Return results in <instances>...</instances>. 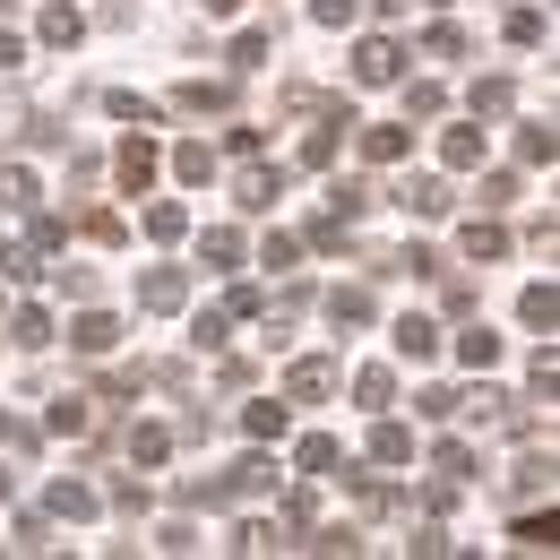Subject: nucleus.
Returning <instances> with one entry per match:
<instances>
[{"instance_id": "f257e3e1", "label": "nucleus", "mask_w": 560, "mask_h": 560, "mask_svg": "<svg viewBox=\"0 0 560 560\" xmlns=\"http://www.w3.org/2000/svg\"><path fill=\"white\" fill-rule=\"evenodd\" d=\"M353 78H362V86H388V78H406V52H397L388 35H362V44H353Z\"/></svg>"}, {"instance_id": "f03ea898", "label": "nucleus", "mask_w": 560, "mask_h": 560, "mask_svg": "<svg viewBox=\"0 0 560 560\" xmlns=\"http://www.w3.org/2000/svg\"><path fill=\"white\" fill-rule=\"evenodd\" d=\"M277 190H284V164H242V173H233L242 215H268V208H277Z\"/></svg>"}, {"instance_id": "7ed1b4c3", "label": "nucleus", "mask_w": 560, "mask_h": 560, "mask_svg": "<svg viewBox=\"0 0 560 560\" xmlns=\"http://www.w3.org/2000/svg\"><path fill=\"white\" fill-rule=\"evenodd\" d=\"M328 388H337V362H328V353H302V362L284 371V397H293V406H319Z\"/></svg>"}, {"instance_id": "20e7f679", "label": "nucleus", "mask_w": 560, "mask_h": 560, "mask_svg": "<svg viewBox=\"0 0 560 560\" xmlns=\"http://www.w3.org/2000/svg\"><path fill=\"white\" fill-rule=\"evenodd\" d=\"M353 139H362V155H371V164H406L415 130H406V121H353Z\"/></svg>"}, {"instance_id": "39448f33", "label": "nucleus", "mask_w": 560, "mask_h": 560, "mask_svg": "<svg viewBox=\"0 0 560 560\" xmlns=\"http://www.w3.org/2000/svg\"><path fill=\"white\" fill-rule=\"evenodd\" d=\"M155 164H164V155H155V139H147V130H130V139H121V155H113L121 190H147V182H155Z\"/></svg>"}, {"instance_id": "423d86ee", "label": "nucleus", "mask_w": 560, "mask_h": 560, "mask_svg": "<svg viewBox=\"0 0 560 560\" xmlns=\"http://www.w3.org/2000/svg\"><path fill=\"white\" fill-rule=\"evenodd\" d=\"M397 208H415L422 224H440V215L457 208V199H448V182H431V173H415V182H406V190H397Z\"/></svg>"}, {"instance_id": "0eeeda50", "label": "nucleus", "mask_w": 560, "mask_h": 560, "mask_svg": "<svg viewBox=\"0 0 560 560\" xmlns=\"http://www.w3.org/2000/svg\"><path fill=\"white\" fill-rule=\"evenodd\" d=\"M139 302H147V311H182V302H190V277H182V268H147Z\"/></svg>"}, {"instance_id": "6e6552de", "label": "nucleus", "mask_w": 560, "mask_h": 560, "mask_svg": "<svg viewBox=\"0 0 560 560\" xmlns=\"http://www.w3.org/2000/svg\"><path fill=\"white\" fill-rule=\"evenodd\" d=\"M371 457H380V466H415V431H406L397 415H380L371 422Z\"/></svg>"}, {"instance_id": "1a4fd4ad", "label": "nucleus", "mask_w": 560, "mask_h": 560, "mask_svg": "<svg viewBox=\"0 0 560 560\" xmlns=\"http://www.w3.org/2000/svg\"><path fill=\"white\" fill-rule=\"evenodd\" d=\"M70 346H78V353H113V346H121V319H113V311H78Z\"/></svg>"}, {"instance_id": "9d476101", "label": "nucleus", "mask_w": 560, "mask_h": 560, "mask_svg": "<svg viewBox=\"0 0 560 560\" xmlns=\"http://www.w3.org/2000/svg\"><path fill=\"white\" fill-rule=\"evenodd\" d=\"M242 431H250V440H259V448H277L284 431H293V415H284L277 397H259V406H242Z\"/></svg>"}, {"instance_id": "9b49d317", "label": "nucleus", "mask_w": 560, "mask_h": 560, "mask_svg": "<svg viewBox=\"0 0 560 560\" xmlns=\"http://www.w3.org/2000/svg\"><path fill=\"white\" fill-rule=\"evenodd\" d=\"M371 311H380L371 284H337V293H328V319H337V328H371Z\"/></svg>"}, {"instance_id": "f8f14e48", "label": "nucleus", "mask_w": 560, "mask_h": 560, "mask_svg": "<svg viewBox=\"0 0 560 560\" xmlns=\"http://www.w3.org/2000/svg\"><path fill=\"white\" fill-rule=\"evenodd\" d=\"M44 509H52V517H70V526H86V517H95L104 500H95L86 483H52V491H44Z\"/></svg>"}, {"instance_id": "ddd939ff", "label": "nucleus", "mask_w": 560, "mask_h": 560, "mask_svg": "<svg viewBox=\"0 0 560 560\" xmlns=\"http://www.w3.org/2000/svg\"><path fill=\"white\" fill-rule=\"evenodd\" d=\"M224 104H233V86H215V78H190V86L173 95V113H190V121H199V113H224Z\"/></svg>"}, {"instance_id": "4468645a", "label": "nucleus", "mask_w": 560, "mask_h": 560, "mask_svg": "<svg viewBox=\"0 0 560 560\" xmlns=\"http://www.w3.org/2000/svg\"><path fill=\"white\" fill-rule=\"evenodd\" d=\"M517 319L552 337V319H560V293H552V277H544V284H526V293H517Z\"/></svg>"}, {"instance_id": "2eb2a0df", "label": "nucleus", "mask_w": 560, "mask_h": 560, "mask_svg": "<svg viewBox=\"0 0 560 560\" xmlns=\"http://www.w3.org/2000/svg\"><path fill=\"white\" fill-rule=\"evenodd\" d=\"M121 448H130L139 466H164V457H173V431H164V422H130V440H121Z\"/></svg>"}, {"instance_id": "dca6fc26", "label": "nucleus", "mask_w": 560, "mask_h": 560, "mask_svg": "<svg viewBox=\"0 0 560 560\" xmlns=\"http://www.w3.org/2000/svg\"><path fill=\"white\" fill-rule=\"evenodd\" d=\"M353 397H362L371 415H388V397H397V371H388V362H371V371H353Z\"/></svg>"}, {"instance_id": "f3484780", "label": "nucleus", "mask_w": 560, "mask_h": 560, "mask_svg": "<svg viewBox=\"0 0 560 560\" xmlns=\"http://www.w3.org/2000/svg\"><path fill=\"white\" fill-rule=\"evenodd\" d=\"M293 466H302V475H337V466H346V448H337L328 431H311V440L293 448Z\"/></svg>"}, {"instance_id": "a211bd4d", "label": "nucleus", "mask_w": 560, "mask_h": 560, "mask_svg": "<svg viewBox=\"0 0 560 560\" xmlns=\"http://www.w3.org/2000/svg\"><path fill=\"white\" fill-rule=\"evenodd\" d=\"M440 155H448V173H475V164H483V130H475V121H466V130H448Z\"/></svg>"}, {"instance_id": "6ab92c4d", "label": "nucleus", "mask_w": 560, "mask_h": 560, "mask_svg": "<svg viewBox=\"0 0 560 560\" xmlns=\"http://www.w3.org/2000/svg\"><path fill=\"white\" fill-rule=\"evenodd\" d=\"M199 259H208V268H242V233H233V224H208V233H199Z\"/></svg>"}, {"instance_id": "aec40b11", "label": "nucleus", "mask_w": 560, "mask_h": 560, "mask_svg": "<svg viewBox=\"0 0 560 560\" xmlns=\"http://www.w3.org/2000/svg\"><path fill=\"white\" fill-rule=\"evenodd\" d=\"M397 353H406V362H431V353H440V328H431V319H397Z\"/></svg>"}, {"instance_id": "412c9836", "label": "nucleus", "mask_w": 560, "mask_h": 560, "mask_svg": "<svg viewBox=\"0 0 560 560\" xmlns=\"http://www.w3.org/2000/svg\"><path fill=\"white\" fill-rule=\"evenodd\" d=\"M0 208H9V215L35 208V173H26V164H0Z\"/></svg>"}, {"instance_id": "4be33fe9", "label": "nucleus", "mask_w": 560, "mask_h": 560, "mask_svg": "<svg viewBox=\"0 0 560 560\" xmlns=\"http://www.w3.org/2000/svg\"><path fill=\"white\" fill-rule=\"evenodd\" d=\"M78 35H86V26H78V9H70V0H52V9H44V44H52V52H70Z\"/></svg>"}, {"instance_id": "5701e85b", "label": "nucleus", "mask_w": 560, "mask_h": 560, "mask_svg": "<svg viewBox=\"0 0 560 560\" xmlns=\"http://www.w3.org/2000/svg\"><path fill=\"white\" fill-rule=\"evenodd\" d=\"M173 173H182V182H190V190H199V182H215V147H173Z\"/></svg>"}, {"instance_id": "b1692460", "label": "nucleus", "mask_w": 560, "mask_h": 560, "mask_svg": "<svg viewBox=\"0 0 560 560\" xmlns=\"http://www.w3.org/2000/svg\"><path fill=\"white\" fill-rule=\"evenodd\" d=\"M147 233H155V242H182V233H190V208H182V199H155V208H147Z\"/></svg>"}, {"instance_id": "393cba45", "label": "nucleus", "mask_w": 560, "mask_h": 560, "mask_svg": "<svg viewBox=\"0 0 560 560\" xmlns=\"http://www.w3.org/2000/svg\"><path fill=\"white\" fill-rule=\"evenodd\" d=\"M457 362H466V371H491V362H500V337H491V328H466V337H457Z\"/></svg>"}, {"instance_id": "a878e982", "label": "nucleus", "mask_w": 560, "mask_h": 560, "mask_svg": "<svg viewBox=\"0 0 560 560\" xmlns=\"http://www.w3.org/2000/svg\"><path fill=\"white\" fill-rule=\"evenodd\" d=\"M509 95H517L509 78H475V121H500V113H509Z\"/></svg>"}, {"instance_id": "bb28decb", "label": "nucleus", "mask_w": 560, "mask_h": 560, "mask_svg": "<svg viewBox=\"0 0 560 560\" xmlns=\"http://www.w3.org/2000/svg\"><path fill=\"white\" fill-rule=\"evenodd\" d=\"M500 250H509V233H500L491 215H475V224H466V259H500Z\"/></svg>"}, {"instance_id": "cd10ccee", "label": "nucleus", "mask_w": 560, "mask_h": 560, "mask_svg": "<svg viewBox=\"0 0 560 560\" xmlns=\"http://www.w3.org/2000/svg\"><path fill=\"white\" fill-rule=\"evenodd\" d=\"M517 155H526V164H552V155H560L552 121H526V130H517Z\"/></svg>"}, {"instance_id": "c85d7f7f", "label": "nucleus", "mask_w": 560, "mask_h": 560, "mask_svg": "<svg viewBox=\"0 0 560 560\" xmlns=\"http://www.w3.org/2000/svg\"><path fill=\"white\" fill-rule=\"evenodd\" d=\"M422 52H431V61H466V26H448V18H440V26L422 35Z\"/></svg>"}, {"instance_id": "c756f323", "label": "nucleus", "mask_w": 560, "mask_h": 560, "mask_svg": "<svg viewBox=\"0 0 560 560\" xmlns=\"http://www.w3.org/2000/svg\"><path fill=\"white\" fill-rule=\"evenodd\" d=\"M431 466H440L448 483H466V475H475V448H466V440H440V448H431Z\"/></svg>"}, {"instance_id": "7c9ffc66", "label": "nucleus", "mask_w": 560, "mask_h": 560, "mask_svg": "<svg viewBox=\"0 0 560 560\" xmlns=\"http://www.w3.org/2000/svg\"><path fill=\"white\" fill-rule=\"evenodd\" d=\"M9 337H18L26 353H35V346H52V311H18V319H9Z\"/></svg>"}, {"instance_id": "2f4dec72", "label": "nucleus", "mask_w": 560, "mask_h": 560, "mask_svg": "<svg viewBox=\"0 0 560 560\" xmlns=\"http://www.w3.org/2000/svg\"><path fill=\"white\" fill-rule=\"evenodd\" d=\"M509 491H517V500H535V491H552V457H526V466L509 475Z\"/></svg>"}, {"instance_id": "473e14b6", "label": "nucleus", "mask_w": 560, "mask_h": 560, "mask_svg": "<svg viewBox=\"0 0 560 560\" xmlns=\"http://www.w3.org/2000/svg\"><path fill=\"white\" fill-rule=\"evenodd\" d=\"M268 44H277V35H268V26H250V35L233 44V70H268Z\"/></svg>"}, {"instance_id": "72a5a7b5", "label": "nucleus", "mask_w": 560, "mask_h": 560, "mask_svg": "<svg viewBox=\"0 0 560 560\" xmlns=\"http://www.w3.org/2000/svg\"><path fill=\"white\" fill-rule=\"evenodd\" d=\"M552 509H544V517H517V552H552Z\"/></svg>"}, {"instance_id": "f704fd0d", "label": "nucleus", "mask_w": 560, "mask_h": 560, "mask_svg": "<svg viewBox=\"0 0 560 560\" xmlns=\"http://www.w3.org/2000/svg\"><path fill=\"white\" fill-rule=\"evenodd\" d=\"M78 233H86V242H104V250H113V242H121V215H113V208H86V215H78Z\"/></svg>"}, {"instance_id": "c9c22d12", "label": "nucleus", "mask_w": 560, "mask_h": 560, "mask_svg": "<svg viewBox=\"0 0 560 560\" xmlns=\"http://www.w3.org/2000/svg\"><path fill=\"white\" fill-rule=\"evenodd\" d=\"M371 208V182H337V190H328V215H362Z\"/></svg>"}, {"instance_id": "e433bc0d", "label": "nucleus", "mask_w": 560, "mask_h": 560, "mask_svg": "<svg viewBox=\"0 0 560 560\" xmlns=\"http://www.w3.org/2000/svg\"><path fill=\"white\" fill-rule=\"evenodd\" d=\"M52 277H61V293H70V302H95V293H104V277H95V268H52Z\"/></svg>"}, {"instance_id": "4c0bfd02", "label": "nucleus", "mask_w": 560, "mask_h": 560, "mask_svg": "<svg viewBox=\"0 0 560 560\" xmlns=\"http://www.w3.org/2000/svg\"><path fill=\"white\" fill-rule=\"evenodd\" d=\"M113 113H121V121H130V130H155V104H147V95H130V86H121V95H113Z\"/></svg>"}, {"instance_id": "58836bf2", "label": "nucleus", "mask_w": 560, "mask_h": 560, "mask_svg": "<svg viewBox=\"0 0 560 560\" xmlns=\"http://www.w3.org/2000/svg\"><path fill=\"white\" fill-rule=\"evenodd\" d=\"M293 259H302V242H293V233H268V242H259V268H293Z\"/></svg>"}, {"instance_id": "ea45409f", "label": "nucleus", "mask_w": 560, "mask_h": 560, "mask_svg": "<svg viewBox=\"0 0 560 560\" xmlns=\"http://www.w3.org/2000/svg\"><path fill=\"white\" fill-rule=\"evenodd\" d=\"M431 113H440V86L415 78V86H406V121H431Z\"/></svg>"}, {"instance_id": "a19ab883", "label": "nucleus", "mask_w": 560, "mask_h": 560, "mask_svg": "<svg viewBox=\"0 0 560 560\" xmlns=\"http://www.w3.org/2000/svg\"><path fill=\"white\" fill-rule=\"evenodd\" d=\"M406 552H415V560H440V552H457V544H448L440 526H415V535H406Z\"/></svg>"}, {"instance_id": "79ce46f5", "label": "nucleus", "mask_w": 560, "mask_h": 560, "mask_svg": "<svg viewBox=\"0 0 560 560\" xmlns=\"http://www.w3.org/2000/svg\"><path fill=\"white\" fill-rule=\"evenodd\" d=\"M509 44H544V9H509Z\"/></svg>"}, {"instance_id": "37998d69", "label": "nucleus", "mask_w": 560, "mask_h": 560, "mask_svg": "<svg viewBox=\"0 0 560 560\" xmlns=\"http://www.w3.org/2000/svg\"><path fill=\"white\" fill-rule=\"evenodd\" d=\"M26 147H61V121L52 113H26Z\"/></svg>"}, {"instance_id": "c03bdc74", "label": "nucleus", "mask_w": 560, "mask_h": 560, "mask_svg": "<svg viewBox=\"0 0 560 560\" xmlns=\"http://www.w3.org/2000/svg\"><path fill=\"white\" fill-rule=\"evenodd\" d=\"M44 422H52V431H86V406H78V397H61V406H52Z\"/></svg>"}, {"instance_id": "a18cd8bd", "label": "nucleus", "mask_w": 560, "mask_h": 560, "mask_svg": "<svg viewBox=\"0 0 560 560\" xmlns=\"http://www.w3.org/2000/svg\"><path fill=\"white\" fill-rule=\"evenodd\" d=\"M311 18L319 26H353V0H311Z\"/></svg>"}, {"instance_id": "49530a36", "label": "nucleus", "mask_w": 560, "mask_h": 560, "mask_svg": "<svg viewBox=\"0 0 560 560\" xmlns=\"http://www.w3.org/2000/svg\"><path fill=\"white\" fill-rule=\"evenodd\" d=\"M26 440H35L26 422H18V415H0V448H26Z\"/></svg>"}, {"instance_id": "de8ad7c7", "label": "nucleus", "mask_w": 560, "mask_h": 560, "mask_svg": "<svg viewBox=\"0 0 560 560\" xmlns=\"http://www.w3.org/2000/svg\"><path fill=\"white\" fill-rule=\"evenodd\" d=\"M18 61H26V44H18V35H0V70H18Z\"/></svg>"}, {"instance_id": "09e8293b", "label": "nucleus", "mask_w": 560, "mask_h": 560, "mask_svg": "<svg viewBox=\"0 0 560 560\" xmlns=\"http://www.w3.org/2000/svg\"><path fill=\"white\" fill-rule=\"evenodd\" d=\"M199 9H208V18H233V9H242V0H199Z\"/></svg>"}, {"instance_id": "8fccbe9b", "label": "nucleus", "mask_w": 560, "mask_h": 560, "mask_svg": "<svg viewBox=\"0 0 560 560\" xmlns=\"http://www.w3.org/2000/svg\"><path fill=\"white\" fill-rule=\"evenodd\" d=\"M9 491H18V475H9V466H0V500H9Z\"/></svg>"}, {"instance_id": "3c124183", "label": "nucleus", "mask_w": 560, "mask_h": 560, "mask_svg": "<svg viewBox=\"0 0 560 560\" xmlns=\"http://www.w3.org/2000/svg\"><path fill=\"white\" fill-rule=\"evenodd\" d=\"M431 9H440V0H431Z\"/></svg>"}]
</instances>
